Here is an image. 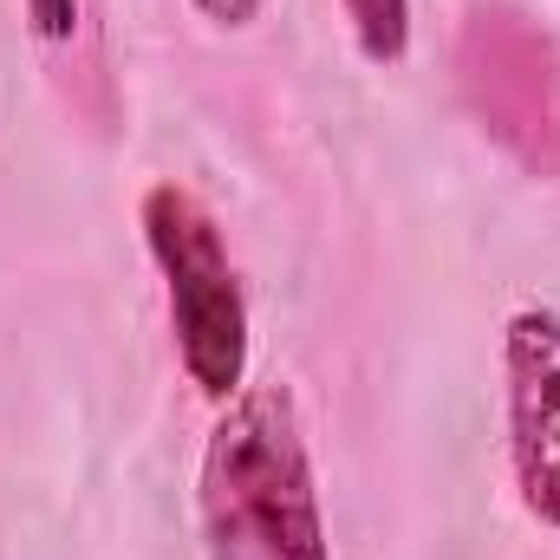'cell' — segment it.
Segmentation results:
<instances>
[{"instance_id":"3957f363","label":"cell","mask_w":560,"mask_h":560,"mask_svg":"<svg viewBox=\"0 0 560 560\" xmlns=\"http://www.w3.org/2000/svg\"><path fill=\"white\" fill-rule=\"evenodd\" d=\"M509 469L522 509L560 535V306H515L502 326Z\"/></svg>"},{"instance_id":"6da1fadb","label":"cell","mask_w":560,"mask_h":560,"mask_svg":"<svg viewBox=\"0 0 560 560\" xmlns=\"http://www.w3.org/2000/svg\"><path fill=\"white\" fill-rule=\"evenodd\" d=\"M196 528L209 560H332L319 476L287 385H242L196 463Z\"/></svg>"},{"instance_id":"7a4b0ae2","label":"cell","mask_w":560,"mask_h":560,"mask_svg":"<svg viewBox=\"0 0 560 560\" xmlns=\"http://www.w3.org/2000/svg\"><path fill=\"white\" fill-rule=\"evenodd\" d=\"M138 229L163 275L170 339H176L189 385L209 405H229L248 385V287L222 242V222L209 215V202L189 183L163 176L143 189Z\"/></svg>"},{"instance_id":"277c9868","label":"cell","mask_w":560,"mask_h":560,"mask_svg":"<svg viewBox=\"0 0 560 560\" xmlns=\"http://www.w3.org/2000/svg\"><path fill=\"white\" fill-rule=\"evenodd\" d=\"M352 46L365 52V66H405L411 52V0H339Z\"/></svg>"},{"instance_id":"5b68a950","label":"cell","mask_w":560,"mask_h":560,"mask_svg":"<svg viewBox=\"0 0 560 560\" xmlns=\"http://www.w3.org/2000/svg\"><path fill=\"white\" fill-rule=\"evenodd\" d=\"M26 7V26L46 39V46H66L79 33V0H20Z\"/></svg>"},{"instance_id":"8992f818","label":"cell","mask_w":560,"mask_h":560,"mask_svg":"<svg viewBox=\"0 0 560 560\" xmlns=\"http://www.w3.org/2000/svg\"><path fill=\"white\" fill-rule=\"evenodd\" d=\"M202 20H215V26H229V33H242L255 13H261V0H189Z\"/></svg>"}]
</instances>
